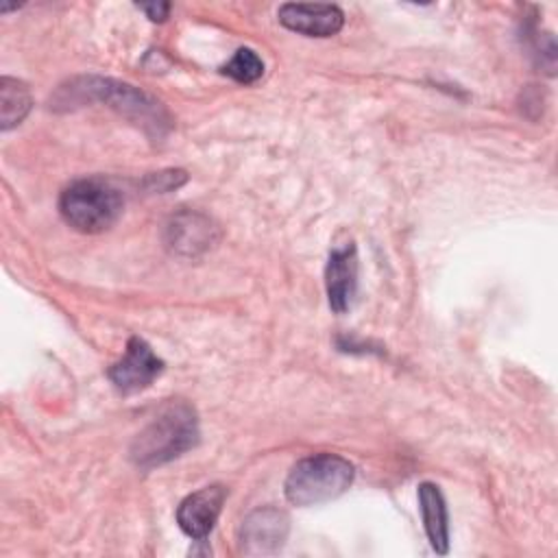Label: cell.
Instances as JSON below:
<instances>
[{
    "mask_svg": "<svg viewBox=\"0 0 558 558\" xmlns=\"http://www.w3.org/2000/svg\"><path fill=\"white\" fill-rule=\"evenodd\" d=\"M418 504L423 514V525L432 547L438 554H447L449 549V525H447V506L442 493L436 484L423 482L418 486Z\"/></svg>",
    "mask_w": 558,
    "mask_h": 558,
    "instance_id": "cell-11",
    "label": "cell"
},
{
    "mask_svg": "<svg viewBox=\"0 0 558 558\" xmlns=\"http://www.w3.org/2000/svg\"><path fill=\"white\" fill-rule=\"evenodd\" d=\"M353 464L336 453L299 460L286 477V497L294 506H316L342 495L353 482Z\"/></svg>",
    "mask_w": 558,
    "mask_h": 558,
    "instance_id": "cell-3",
    "label": "cell"
},
{
    "mask_svg": "<svg viewBox=\"0 0 558 558\" xmlns=\"http://www.w3.org/2000/svg\"><path fill=\"white\" fill-rule=\"evenodd\" d=\"M198 440L194 410L183 401L168 403L133 440L131 460L142 469L170 462L192 449Z\"/></svg>",
    "mask_w": 558,
    "mask_h": 558,
    "instance_id": "cell-1",
    "label": "cell"
},
{
    "mask_svg": "<svg viewBox=\"0 0 558 558\" xmlns=\"http://www.w3.org/2000/svg\"><path fill=\"white\" fill-rule=\"evenodd\" d=\"M153 183V190L157 192H166L170 187H179L185 181V172L183 170H168V172H157L148 179Z\"/></svg>",
    "mask_w": 558,
    "mask_h": 558,
    "instance_id": "cell-14",
    "label": "cell"
},
{
    "mask_svg": "<svg viewBox=\"0 0 558 558\" xmlns=\"http://www.w3.org/2000/svg\"><path fill=\"white\" fill-rule=\"evenodd\" d=\"M61 92H70L68 98L59 100L63 105H74V102H89V100H100L120 111L122 116L137 120L144 126H153L157 133L168 126V116L161 107L159 100L153 96L135 89L129 83H118L111 78H98V76H87L78 78L72 83V87H61Z\"/></svg>",
    "mask_w": 558,
    "mask_h": 558,
    "instance_id": "cell-4",
    "label": "cell"
},
{
    "mask_svg": "<svg viewBox=\"0 0 558 558\" xmlns=\"http://www.w3.org/2000/svg\"><path fill=\"white\" fill-rule=\"evenodd\" d=\"M222 74L231 76L238 83H255L264 74V61L251 48H240L222 65Z\"/></svg>",
    "mask_w": 558,
    "mask_h": 558,
    "instance_id": "cell-13",
    "label": "cell"
},
{
    "mask_svg": "<svg viewBox=\"0 0 558 558\" xmlns=\"http://www.w3.org/2000/svg\"><path fill=\"white\" fill-rule=\"evenodd\" d=\"M325 286L329 307L336 314H342L351 307L357 288V251L353 244L333 248L325 268Z\"/></svg>",
    "mask_w": 558,
    "mask_h": 558,
    "instance_id": "cell-10",
    "label": "cell"
},
{
    "mask_svg": "<svg viewBox=\"0 0 558 558\" xmlns=\"http://www.w3.org/2000/svg\"><path fill=\"white\" fill-rule=\"evenodd\" d=\"M31 107H33V98L26 83L11 76H2L0 78V129L9 131L15 124H20L31 111Z\"/></svg>",
    "mask_w": 558,
    "mask_h": 558,
    "instance_id": "cell-12",
    "label": "cell"
},
{
    "mask_svg": "<svg viewBox=\"0 0 558 558\" xmlns=\"http://www.w3.org/2000/svg\"><path fill=\"white\" fill-rule=\"evenodd\" d=\"M290 530L286 512L277 508H259L251 512L240 527V545L244 554L264 556L277 551Z\"/></svg>",
    "mask_w": 558,
    "mask_h": 558,
    "instance_id": "cell-6",
    "label": "cell"
},
{
    "mask_svg": "<svg viewBox=\"0 0 558 558\" xmlns=\"http://www.w3.org/2000/svg\"><path fill=\"white\" fill-rule=\"evenodd\" d=\"M124 198L120 190L105 179H78L70 183L59 198L63 220L81 233H100L116 225Z\"/></svg>",
    "mask_w": 558,
    "mask_h": 558,
    "instance_id": "cell-2",
    "label": "cell"
},
{
    "mask_svg": "<svg viewBox=\"0 0 558 558\" xmlns=\"http://www.w3.org/2000/svg\"><path fill=\"white\" fill-rule=\"evenodd\" d=\"M227 499L225 486H205L192 495H187L177 508L179 527L196 541H203L216 525L222 504Z\"/></svg>",
    "mask_w": 558,
    "mask_h": 558,
    "instance_id": "cell-7",
    "label": "cell"
},
{
    "mask_svg": "<svg viewBox=\"0 0 558 558\" xmlns=\"http://www.w3.org/2000/svg\"><path fill=\"white\" fill-rule=\"evenodd\" d=\"M218 240L216 225L196 211H181L170 218L166 225V242L168 246L187 257H196L209 251Z\"/></svg>",
    "mask_w": 558,
    "mask_h": 558,
    "instance_id": "cell-9",
    "label": "cell"
},
{
    "mask_svg": "<svg viewBox=\"0 0 558 558\" xmlns=\"http://www.w3.org/2000/svg\"><path fill=\"white\" fill-rule=\"evenodd\" d=\"M279 22L307 37H331L344 24V13L336 4H310V2H288L277 11Z\"/></svg>",
    "mask_w": 558,
    "mask_h": 558,
    "instance_id": "cell-8",
    "label": "cell"
},
{
    "mask_svg": "<svg viewBox=\"0 0 558 558\" xmlns=\"http://www.w3.org/2000/svg\"><path fill=\"white\" fill-rule=\"evenodd\" d=\"M137 9H142L153 22H163L170 13L168 2H137Z\"/></svg>",
    "mask_w": 558,
    "mask_h": 558,
    "instance_id": "cell-15",
    "label": "cell"
},
{
    "mask_svg": "<svg viewBox=\"0 0 558 558\" xmlns=\"http://www.w3.org/2000/svg\"><path fill=\"white\" fill-rule=\"evenodd\" d=\"M163 371V360H159L146 340L133 336L126 342V353L109 368V379L122 392H137L148 388L155 377Z\"/></svg>",
    "mask_w": 558,
    "mask_h": 558,
    "instance_id": "cell-5",
    "label": "cell"
}]
</instances>
